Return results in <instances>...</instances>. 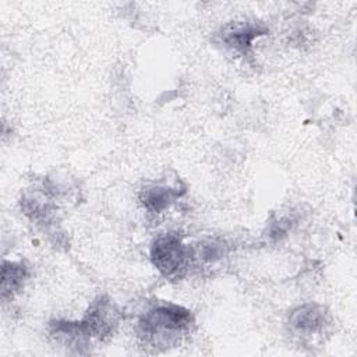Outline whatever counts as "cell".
Listing matches in <instances>:
<instances>
[{"label": "cell", "instance_id": "7", "mask_svg": "<svg viewBox=\"0 0 357 357\" xmlns=\"http://www.w3.org/2000/svg\"><path fill=\"white\" fill-rule=\"evenodd\" d=\"M26 278V269L21 262H3L1 269V297H13L24 284Z\"/></svg>", "mask_w": 357, "mask_h": 357}, {"label": "cell", "instance_id": "8", "mask_svg": "<svg viewBox=\"0 0 357 357\" xmlns=\"http://www.w3.org/2000/svg\"><path fill=\"white\" fill-rule=\"evenodd\" d=\"M223 247L220 244H216V243H211V244H206L204 245L202 248V258L206 259V261H215V259H219L223 257Z\"/></svg>", "mask_w": 357, "mask_h": 357}, {"label": "cell", "instance_id": "5", "mask_svg": "<svg viewBox=\"0 0 357 357\" xmlns=\"http://www.w3.org/2000/svg\"><path fill=\"white\" fill-rule=\"evenodd\" d=\"M266 33V29L252 25V24H234L229 25L222 35L223 42L241 53H245L251 46L255 38Z\"/></svg>", "mask_w": 357, "mask_h": 357}, {"label": "cell", "instance_id": "3", "mask_svg": "<svg viewBox=\"0 0 357 357\" xmlns=\"http://www.w3.org/2000/svg\"><path fill=\"white\" fill-rule=\"evenodd\" d=\"M117 324V311L109 300L99 298L88 310L86 315L78 322L85 337L102 339L109 336Z\"/></svg>", "mask_w": 357, "mask_h": 357}, {"label": "cell", "instance_id": "1", "mask_svg": "<svg viewBox=\"0 0 357 357\" xmlns=\"http://www.w3.org/2000/svg\"><path fill=\"white\" fill-rule=\"evenodd\" d=\"M192 324L191 312L176 304H162L149 310L139 321L141 333L156 344L170 346Z\"/></svg>", "mask_w": 357, "mask_h": 357}, {"label": "cell", "instance_id": "2", "mask_svg": "<svg viewBox=\"0 0 357 357\" xmlns=\"http://www.w3.org/2000/svg\"><path fill=\"white\" fill-rule=\"evenodd\" d=\"M151 259L165 278L180 279L190 266L191 250L176 234H163L152 243Z\"/></svg>", "mask_w": 357, "mask_h": 357}, {"label": "cell", "instance_id": "6", "mask_svg": "<svg viewBox=\"0 0 357 357\" xmlns=\"http://www.w3.org/2000/svg\"><path fill=\"white\" fill-rule=\"evenodd\" d=\"M181 194L183 191H178L177 187L152 185L142 190L141 201L146 209L152 212H162Z\"/></svg>", "mask_w": 357, "mask_h": 357}, {"label": "cell", "instance_id": "4", "mask_svg": "<svg viewBox=\"0 0 357 357\" xmlns=\"http://www.w3.org/2000/svg\"><path fill=\"white\" fill-rule=\"evenodd\" d=\"M326 322L324 308L318 304H304L296 308L290 315L291 326L301 333H317L324 329Z\"/></svg>", "mask_w": 357, "mask_h": 357}]
</instances>
